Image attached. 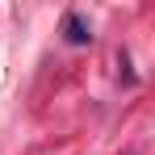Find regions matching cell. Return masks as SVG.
Segmentation results:
<instances>
[{
	"instance_id": "6da1fadb",
	"label": "cell",
	"mask_w": 155,
	"mask_h": 155,
	"mask_svg": "<svg viewBox=\"0 0 155 155\" xmlns=\"http://www.w3.org/2000/svg\"><path fill=\"white\" fill-rule=\"evenodd\" d=\"M63 34H67L71 46H88V42H92V34H88V25H84V17H76V13L63 21Z\"/></svg>"
}]
</instances>
